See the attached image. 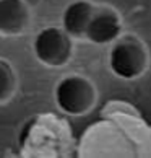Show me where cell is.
<instances>
[{"label": "cell", "instance_id": "5", "mask_svg": "<svg viewBox=\"0 0 151 158\" xmlns=\"http://www.w3.org/2000/svg\"><path fill=\"white\" fill-rule=\"evenodd\" d=\"M122 34V18L112 7L96 5L85 39L93 44H112Z\"/></svg>", "mask_w": 151, "mask_h": 158}, {"label": "cell", "instance_id": "10", "mask_svg": "<svg viewBox=\"0 0 151 158\" xmlns=\"http://www.w3.org/2000/svg\"><path fill=\"white\" fill-rule=\"evenodd\" d=\"M137 156L151 158V124H148L141 139L137 142Z\"/></svg>", "mask_w": 151, "mask_h": 158}, {"label": "cell", "instance_id": "3", "mask_svg": "<svg viewBox=\"0 0 151 158\" xmlns=\"http://www.w3.org/2000/svg\"><path fill=\"white\" fill-rule=\"evenodd\" d=\"M96 86L83 75L73 73L60 78L54 88V101L68 116L88 114L96 104Z\"/></svg>", "mask_w": 151, "mask_h": 158}, {"label": "cell", "instance_id": "2", "mask_svg": "<svg viewBox=\"0 0 151 158\" xmlns=\"http://www.w3.org/2000/svg\"><path fill=\"white\" fill-rule=\"evenodd\" d=\"M109 69L122 80H135L146 72L149 56L145 43L133 34H120L109 51Z\"/></svg>", "mask_w": 151, "mask_h": 158}, {"label": "cell", "instance_id": "1", "mask_svg": "<svg viewBox=\"0 0 151 158\" xmlns=\"http://www.w3.org/2000/svg\"><path fill=\"white\" fill-rule=\"evenodd\" d=\"M81 158H133L137 156L135 142L114 121L102 118L81 134L77 147Z\"/></svg>", "mask_w": 151, "mask_h": 158}, {"label": "cell", "instance_id": "8", "mask_svg": "<svg viewBox=\"0 0 151 158\" xmlns=\"http://www.w3.org/2000/svg\"><path fill=\"white\" fill-rule=\"evenodd\" d=\"M94 7L88 0H75L68 3L62 13V28L73 39H85L86 30L94 13Z\"/></svg>", "mask_w": 151, "mask_h": 158}, {"label": "cell", "instance_id": "4", "mask_svg": "<svg viewBox=\"0 0 151 158\" xmlns=\"http://www.w3.org/2000/svg\"><path fill=\"white\" fill-rule=\"evenodd\" d=\"M33 52L46 67H63L72 59L73 38L63 28L47 26L34 36Z\"/></svg>", "mask_w": 151, "mask_h": 158}, {"label": "cell", "instance_id": "9", "mask_svg": "<svg viewBox=\"0 0 151 158\" xmlns=\"http://www.w3.org/2000/svg\"><path fill=\"white\" fill-rule=\"evenodd\" d=\"M18 88L16 72L8 60L0 57V104L8 103Z\"/></svg>", "mask_w": 151, "mask_h": 158}, {"label": "cell", "instance_id": "6", "mask_svg": "<svg viewBox=\"0 0 151 158\" xmlns=\"http://www.w3.org/2000/svg\"><path fill=\"white\" fill-rule=\"evenodd\" d=\"M101 114L102 118H107L114 121L115 124H119L122 131L135 142V145L148 127V122L140 114V111L133 104L122 101V99H112V101L106 103Z\"/></svg>", "mask_w": 151, "mask_h": 158}, {"label": "cell", "instance_id": "7", "mask_svg": "<svg viewBox=\"0 0 151 158\" xmlns=\"http://www.w3.org/2000/svg\"><path fill=\"white\" fill-rule=\"evenodd\" d=\"M31 23V10L25 0H0V34L20 36Z\"/></svg>", "mask_w": 151, "mask_h": 158}]
</instances>
